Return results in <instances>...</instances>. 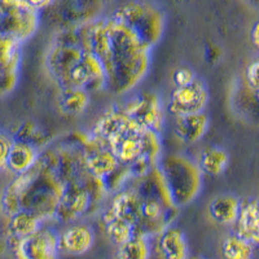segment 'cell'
Returning a JSON list of instances; mask_svg holds the SVG:
<instances>
[{
	"mask_svg": "<svg viewBox=\"0 0 259 259\" xmlns=\"http://www.w3.org/2000/svg\"><path fill=\"white\" fill-rule=\"evenodd\" d=\"M12 136L0 131V171H4L7 168V159H8V153L12 147Z\"/></svg>",
	"mask_w": 259,
	"mask_h": 259,
	"instance_id": "cell-28",
	"label": "cell"
},
{
	"mask_svg": "<svg viewBox=\"0 0 259 259\" xmlns=\"http://www.w3.org/2000/svg\"><path fill=\"white\" fill-rule=\"evenodd\" d=\"M22 43L0 35V97L7 96L16 89L20 78Z\"/></svg>",
	"mask_w": 259,
	"mask_h": 259,
	"instance_id": "cell-11",
	"label": "cell"
},
{
	"mask_svg": "<svg viewBox=\"0 0 259 259\" xmlns=\"http://www.w3.org/2000/svg\"><path fill=\"white\" fill-rule=\"evenodd\" d=\"M8 233L11 240H20L38 232L41 228V219H39L32 212L20 210L13 215L8 217Z\"/></svg>",
	"mask_w": 259,
	"mask_h": 259,
	"instance_id": "cell-22",
	"label": "cell"
},
{
	"mask_svg": "<svg viewBox=\"0 0 259 259\" xmlns=\"http://www.w3.org/2000/svg\"><path fill=\"white\" fill-rule=\"evenodd\" d=\"M240 205V200L233 194H221L212 198L209 203V214L217 223L230 226L237 221Z\"/></svg>",
	"mask_w": 259,
	"mask_h": 259,
	"instance_id": "cell-20",
	"label": "cell"
},
{
	"mask_svg": "<svg viewBox=\"0 0 259 259\" xmlns=\"http://www.w3.org/2000/svg\"><path fill=\"white\" fill-rule=\"evenodd\" d=\"M62 193L64 182L53 165L52 150H47L31 170L17 175L4 188L0 205L7 217L25 210L45 222L55 218Z\"/></svg>",
	"mask_w": 259,
	"mask_h": 259,
	"instance_id": "cell-2",
	"label": "cell"
},
{
	"mask_svg": "<svg viewBox=\"0 0 259 259\" xmlns=\"http://www.w3.org/2000/svg\"><path fill=\"white\" fill-rule=\"evenodd\" d=\"M12 249L17 259H59L57 233L40 230L20 240H12Z\"/></svg>",
	"mask_w": 259,
	"mask_h": 259,
	"instance_id": "cell-10",
	"label": "cell"
},
{
	"mask_svg": "<svg viewBox=\"0 0 259 259\" xmlns=\"http://www.w3.org/2000/svg\"><path fill=\"white\" fill-rule=\"evenodd\" d=\"M106 187L101 179L92 177L87 170L64 184V193L57 207L55 221L70 223L91 211L105 196Z\"/></svg>",
	"mask_w": 259,
	"mask_h": 259,
	"instance_id": "cell-5",
	"label": "cell"
},
{
	"mask_svg": "<svg viewBox=\"0 0 259 259\" xmlns=\"http://www.w3.org/2000/svg\"><path fill=\"white\" fill-rule=\"evenodd\" d=\"M40 152L35 144L13 139L12 147L9 149L7 168L15 174L21 175L31 170L38 162Z\"/></svg>",
	"mask_w": 259,
	"mask_h": 259,
	"instance_id": "cell-17",
	"label": "cell"
},
{
	"mask_svg": "<svg viewBox=\"0 0 259 259\" xmlns=\"http://www.w3.org/2000/svg\"><path fill=\"white\" fill-rule=\"evenodd\" d=\"M258 66L259 62L255 60L246 68V80L251 90H254L255 92L258 91Z\"/></svg>",
	"mask_w": 259,
	"mask_h": 259,
	"instance_id": "cell-29",
	"label": "cell"
},
{
	"mask_svg": "<svg viewBox=\"0 0 259 259\" xmlns=\"http://www.w3.org/2000/svg\"><path fill=\"white\" fill-rule=\"evenodd\" d=\"M103 223L106 236L115 245H122L135 236V228H134L133 224H130L128 222L123 221V219L110 217V215L104 212Z\"/></svg>",
	"mask_w": 259,
	"mask_h": 259,
	"instance_id": "cell-24",
	"label": "cell"
},
{
	"mask_svg": "<svg viewBox=\"0 0 259 259\" xmlns=\"http://www.w3.org/2000/svg\"><path fill=\"white\" fill-rule=\"evenodd\" d=\"M158 249L163 259H187L188 258V241L180 228L167 227L159 233Z\"/></svg>",
	"mask_w": 259,
	"mask_h": 259,
	"instance_id": "cell-19",
	"label": "cell"
},
{
	"mask_svg": "<svg viewBox=\"0 0 259 259\" xmlns=\"http://www.w3.org/2000/svg\"><path fill=\"white\" fill-rule=\"evenodd\" d=\"M209 115L205 112L175 117L174 131L179 140L186 144L200 142L209 131Z\"/></svg>",
	"mask_w": 259,
	"mask_h": 259,
	"instance_id": "cell-16",
	"label": "cell"
},
{
	"mask_svg": "<svg viewBox=\"0 0 259 259\" xmlns=\"http://www.w3.org/2000/svg\"><path fill=\"white\" fill-rule=\"evenodd\" d=\"M27 7L39 12L41 9H46L55 3V0H24Z\"/></svg>",
	"mask_w": 259,
	"mask_h": 259,
	"instance_id": "cell-30",
	"label": "cell"
},
{
	"mask_svg": "<svg viewBox=\"0 0 259 259\" xmlns=\"http://www.w3.org/2000/svg\"><path fill=\"white\" fill-rule=\"evenodd\" d=\"M237 233L240 237L256 246L259 241V215L258 200L247 198L240 205L239 217H237Z\"/></svg>",
	"mask_w": 259,
	"mask_h": 259,
	"instance_id": "cell-18",
	"label": "cell"
},
{
	"mask_svg": "<svg viewBox=\"0 0 259 259\" xmlns=\"http://www.w3.org/2000/svg\"><path fill=\"white\" fill-rule=\"evenodd\" d=\"M197 166L202 174L218 177L230 165V154L222 147L205 148L197 158Z\"/></svg>",
	"mask_w": 259,
	"mask_h": 259,
	"instance_id": "cell-21",
	"label": "cell"
},
{
	"mask_svg": "<svg viewBox=\"0 0 259 259\" xmlns=\"http://www.w3.org/2000/svg\"><path fill=\"white\" fill-rule=\"evenodd\" d=\"M83 47L100 60L113 94L130 92L147 77L152 48L113 17L84 22Z\"/></svg>",
	"mask_w": 259,
	"mask_h": 259,
	"instance_id": "cell-1",
	"label": "cell"
},
{
	"mask_svg": "<svg viewBox=\"0 0 259 259\" xmlns=\"http://www.w3.org/2000/svg\"><path fill=\"white\" fill-rule=\"evenodd\" d=\"M140 210H142V196L139 194L135 187H133L118 192L105 214L123 219L130 224H133L135 228L140 219Z\"/></svg>",
	"mask_w": 259,
	"mask_h": 259,
	"instance_id": "cell-15",
	"label": "cell"
},
{
	"mask_svg": "<svg viewBox=\"0 0 259 259\" xmlns=\"http://www.w3.org/2000/svg\"><path fill=\"white\" fill-rule=\"evenodd\" d=\"M46 66L61 90L79 89L90 94L105 89L100 60L78 43L55 41L46 57Z\"/></svg>",
	"mask_w": 259,
	"mask_h": 259,
	"instance_id": "cell-3",
	"label": "cell"
},
{
	"mask_svg": "<svg viewBox=\"0 0 259 259\" xmlns=\"http://www.w3.org/2000/svg\"><path fill=\"white\" fill-rule=\"evenodd\" d=\"M196 74L188 66H182V68L177 69L172 74V82H174L175 87H182V85H187L189 83L193 82L196 79Z\"/></svg>",
	"mask_w": 259,
	"mask_h": 259,
	"instance_id": "cell-27",
	"label": "cell"
},
{
	"mask_svg": "<svg viewBox=\"0 0 259 259\" xmlns=\"http://www.w3.org/2000/svg\"><path fill=\"white\" fill-rule=\"evenodd\" d=\"M157 166L175 206L180 209L196 200L202 189V172L196 161L184 154H167Z\"/></svg>",
	"mask_w": 259,
	"mask_h": 259,
	"instance_id": "cell-4",
	"label": "cell"
},
{
	"mask_svg": "<svg viewBox=\"0 0 259 259\" xmlns=\"http://www.w3.org/2000/svg\"><path fill=\"white\" fill-rule=\"evenodd\" d=\"M95 233L87 224H71L62 232L57 233V245L60 253L68 255H82L92 247Z\"/></svg>",
	"mask_w": 259,
	"mask_h": 259,
	"instance_id": "cell-14",
	"label": "cell"
},
{
	"mask_svg": "<svg viewBox=\"0 0 259 259\" xmlns=\"http://www.w3.org/2000/svg\"><path fill=\"white\" fill-rule=\"evenodd\" d=\"M122 110L138 126L161 133L165 123V114L161 97L153 91H144L123 104Z\"/></svg>",
	"mask_w": 259,
	"mask_h": 259,
	"instance_id": "cell-8",
	"label": "cell"
},
{
	"mask_svg": "<svg viewBox=\"0 0 259 259\" xmlns=\"http://www.w3.org/2000/svg\"><path fill=\"white\" fill-rule=\"evenodd\" d=\"M39 27V12L24 0H0V35L24 43Z\"/></svg>",
	"mask_w": 259,
	"mask_h": 259,
	"instance_id": "cell-7",
	"label": "cell"
},
{
	"mask_svg": "<svg viewBox=\"0 0 259 259\" xmlns=\"http://www.w3.org/2000/svg\"><path fill=\"white\" fill-rule=\"evenodd\" d=\"M254 245L240 237L231 235L222 244V255L224 259H253Z\"/></svg>",
	"mask_w": 259,
	"mask_h": 259,
	"instance_id": "cell-25",
	"label": "cell"
},
{
	"mask_svg": "<svg viewBox=\"0 0 259 259\" xmlns=\"http://www.w3.org/2000/svg\"><path fill=\"white\" fill-rule=\"evenodd\" d=\"M150 245L147 237L134 236L133 239L118 245L115 259H149Z\"/></svg>",
	"mask_w": 259,
	"mask_h": 259,
	"instance_id": "cell-26",
	"label": "cell"
},
{
	"mask_svg": "<svg viewBox=\"0 0 259 259\" xmlns=\"http://www.w3.org/2000/svg\"><path fill=\"white\" fill-rule=\"evenodd\" d=\"M90 104V94L84 90H62L59 97V106L64 114L79 115L87 109Z\"/></svg>",
	"mask_w": 259,
	"mask_h": 259,
	"instance_id": "cell-23",
	"label": "cell"
},
{
	"mask_svg": "<svg viewBox=\"0 0 259 259\" xmlns=\"http://www.w3.org/2000/svg\"><path fill=\"white\" fill-rule=\"evenodd\" d=\"M112 17L133 30L150 48L158 45L165 31L163 13L147 2H128L119 7Z\"/></svg>",
	"mask_w": 259,
	"mask_h": 259,
	"instance_id": "cell-6",
	"label": "cell"
},
{
	"mask_svg": "<svg viewBox=\"0 0 259 259\" xmlns=\"http://www.w3.org/2000/svg\"><path fill=\"white\" fill-rule=\"evenodd\" d=\"M251 40H253V45L255 47L259 46V24L255 22L253 26V30H251Z\"/></svg>",
	"mask_w": 259,
	"mask_h": 259,
	"instance_id": "cell-31",
	"label": "cell"
},
{
	"mask_svg": "<svg viewBox=\"0 0 259 259\" xmlns=\"http://www.w3.org/2000/svg\"><path fill=\"white\" fill-rule=\"evenodd\" d=\"M82 150L87 172L103 182L110 177L119 166V162L115 158L112 150L92 136L83 143Z\"/></svg>",
	"mask_w": 259,
	"mask_h": 259,
	"instance_id": "cell-12",
	"label": "cell"
},
{
	"mask_svg": "<svg viewBox=\"0 0 259 259\" xmlns=\"http://www.w3.org/2000/svg\"><path fill=\"white\" fill-rule=\"evenodd\" d=\"M187 259H205V258H201V256H196V255H194V256H188V258H187Z\"/></svg>",
	"mask_w": 259,
	"mask_h": 259,
	"instance_id": "cell-32",
	"label": "cell"
},
{
	"mask_svg": "<svg viewBox=\"0 0 259 259\" xmlns=\"http://www.w3.org/2000/svg\"><path fill=\"white\" fill-rule=\"evenodd\" d=\"M209 104V90L201 79L196 78L192 83L175 87L171 92L167 110L170 114L186 115L201 113Z\"/></svg>",
	"mask_w": 259,
	"mask_h": 259,
	"instance_id": "cell-9",
	"label": "cell"
},
{
	"mask_svg": "<svg viewBox=\"0 0 259 259\" xmlns=\"http://www.w3.org/2000/svg\"><path fill=\"white\" fill-rule=\"evenodd\" d=\"M145 128L134 126L109 139L105 145L109 148L121 165L130 166L143 154V133Z\"/></svg>",
	"mask_w": 259,
	"mask_h": 259,
	"instance_id": "cell-13",
	"label": "cell"
}]
</instances>
